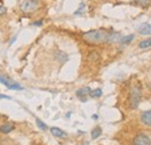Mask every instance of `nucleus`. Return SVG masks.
<instances>
[{
	"mask_svg": "<svg viewBox=\"0 0 151 145\" xmlns=\"http://www.w3.org/2000/svg\"><path fill=\"white\" fill-rule=\"evenodd\" d=\"M151 2V0H137V4L139 5V6H142V7H147V6H149Z\"/></svg>",
	"mask_w": 151,
	"mask_h": 145,
	"instance_id": "a211bd4d",
	"label": "nucleus"
},
{
	"mask_svg": "<svg viewBox=\"0 0 151 145\" xmlns=\"http://www.w3.org/2000/svg\"><path fill=\"white\" fill-rule=\"evenodd\" d=\"M102 95V90L101 88H96V90H92L91 93H90V96L93 98V99H96V98H100Z\"/></svg>",
	"mask_w": 151,
	"mask_h": 145,
	"instance_id": "2eb2a0df",
	"label": "nucleus"
},
{
	"mask_svg": "<svg viewBox=\"0 0 151 145\" xmlns=\"http://www.w3.org/2000/svg\"><path fill=\"white\" fill-rule=\"evenodd\" d=\"M92 117H93V118H94V120H96V118H98V115H93V116H92Z\"/></svg>",
	"mask_w": 151,
	"mask_h": 145,
	"instance_id": "393cba45",
	"label": "nucleus"
},
{
	"mask_svg": "<svg viewBox=\"0 0 151 145\" xmlns=\"http://www.w3.org/2000/svg\"><path fill=\"white\" fill-rule=\"evenodd\" d=\"M150 47H151V37L141 41L139 44H138V48L139 49H147V48H150Z\"/></svg>",
	"mask_w": 151,
	"mask_h": 145,
	"instance_id": "ddd939ff",
	"label": "nucleus"
},
{
	"mask_svg": "<svg viewBox=\"0 0 151 145\" xmlns=\"http://www.w3.org/2000/svg\"><path fill=\"white\" fill-rule=\"evenodd\" d=\"M56 58L59 60V63H60V64H64L65 62H68L69 56L65 54V52H63V51H58V52L56 54Z\"/></svg>",
	"mask_w": 151,
	"mask_h": 145,
	"instance_id": "9b49d317",
	"label": "nucleus"
},
{
	"mask_svg": "<svg viewBox=\"0 0 151 145\" xmlns=\"http://www.w3.org/2000/svg\"><path fill=\"white\" fill-rule=\"evenodd\" d=\"M101 134H102L101 128L95 127L94 129L92 130V132H91V137H92V139H96L98 137H100V136H101Z\"/></svg>",
	"mask_w": 151,
	"mask_h": 145,
	"instance_id": "4468645a",
	"label": "nucleus"
},
{
	"mask_svg": "<svg viewBox=\"0 0 151 145\" xmlns=\"http://www.w3.org/2000/svg\"><path fill=\"white\" fill-rule=\"evenodd\" d=\"M109 32L106 29H92L81 35V38L85 43L90 45H99L102 43H106L108 39Z\"/></svg>",
	"mask_w": 151,
	"mask_h": 145,
	"instance_id": "f257e3e1",
	"label": "nucleus"
},
{
	"mask_svg": "<svg viewBox=\"0 0 151 145\" xmlns=\"http://www.w3.org/2000/svg\"><path fill=\"white\" fill-rule=\"evenodd\" d=\"M36 124H37V127L41 129V130H43V131H45L47 129H48V127H47V124L45 123H43L40 118H36Z\"/></svg>",
	"mask_w": 151,
	"mask_h": 145,
	"instance_id": "f3484780",
	"label": "nucleus"
},
{
	"mask_svg": "<svg viewBox=\"0 0 151 145\" xmlns=\"http://www.w3.org/2000/svg\"><path fill=\"white\" fill-rule=\"evenodd\" d=\"M15 39H17V37L14 36V38H12V39H11V42H9V43H11V44H12V43H14V42H15Z\"/></svg>",
	"mask_w": 151,
	"mask_h": 145,
	"instance_id": "5701e85b",
	"label": "nucleus"
},
{
	"mask_svg": "<svg viewBox=\"0 0 151 145\" xmlns=\"http://www.w3.org/2000/svg\"><path fill=\"white\" fill-rule=\"evenodd\" d=\"M50 131H51V134L57 137V138H63V137H66L68 136V134L64 131V130H62V129H59V128L57 127H52L50 128Z\"/></svg>",
	"mask_w": 151,
	"mask_h": 145,
	"instance_id": "1a4fd4ad",
	"label": "nucleus"
},
{
	"mask_svg": "<svg viewBox=\"0 0 151 145\" xmlns=\"http://www.w3.org/2000/svg\"><path fill=\"white\" fill-rule=\"evenodd\" d=\"M88 60L92 63H98L100 60V54L96 51H91L88 54Z\"/></svg>",
	"mask_w": 151,
	"mask_h": 145,
	"instance_id": "f8f14e48",
	"label": "nucleus"
},
{
	"mask_svg": "<svg viewBox=\"0 0 151 145\" xmlns=\"http://www.w3.org/2000/svg\"><path fill=\"white\" fill-rule=\"evenodd\" d=\"M32 24H33V26H35V27H41V26L43 24V21H42V20H38V21H35V22H33Z\"/></svg>",
	"mask_w": 151,
	"mask_h": 145,
	"instance_id": "412c9836",
	"label": "nucleus"
},
{
	"mask_svg": "<svg viewBox=\"0 0 151 145\" xmlns=\"http://www.w3.org/2000/svg\"><path fill=\"white\" fill-rule=\"evenodd\" d=\"M13 130H14V126L12 123H9V122H6V123L0 126V132L1 134H9Z\"/></svg>",
	"mask_w": 151,
	"mask_h": 145,
	"instance_id": "9d476101",
	"label": "nucleus"
},
{
	"mask_svg": "<svg viewBox=\"0 0 151 145\" xmlns=\"http://www.w3.org/2000/svg\"><path fill=\"white\" fill-rule=\"evenodd\" d=\"M0 83L4 84L8 90H14V91H22V90H23V87H22L20 84L9 80V79H8L7 77H5V75H0Z\"/></svg>",
	"mask_w": 151,
	"mask_h": 145,
	"instance_id": "20e7f679",
	"label": "nucleus"
},
{
	"mask_svg": "<svg viewBox=\"0 0 151 145\" xmlns=\"http://www.w3.org/2000/svg\"><path fill=\"white\" fill-rule=\"evenodd\" d=\"M141 122L144 126L151 127V110H145L141 114Z\"/></svg>",
	"mask_w": 151,
	"mask_h": 145,
	"instance_id": "0eeeda50",
	"label": "nucleus"
},
{
	"mask_svg": "<svg viewBox=\"0 0 151 145\" xmlns=\"http://www.w3.org/2000/svg\"><path fill=\"white\" fill-rule=\"evenodd\" d=\"M141 99H142V90H141V86L135 84L132 85L130 92H129V107L132 109H136L139 106V102H141Z\"/></svg>",
	"mask_w": 151,
	"mask_h": 145,
	"instance_id": "f03ea898",
	"label": "nucleus"
},
{
	"mask_svg": "<svg viewBox=\"0 0 151 145\" xmlns=\"http://www.w3.org/2000/svg\"><path fill=\"white\" fill-rule=\"evenodd\" d=\"M134 38H135V35H132H132H128V36L121 37V38H120V42H121L122 44H129Z\"/></svg>",
	"mask_w": 151,
	"mask_h": 145,
	"instance_id": "dca6fc26",
	"label": "nucleus"
},
{
	"mask_svg": "<svg viewBox=\"0 0 151 145\" xmlns=\"http://www.w3.org/2000/svg\"><path fill=\"white\" fill-rule=\"evenodd\" d=\"M0 99H11L9 96H7V95H4V94H0Z\"/></svg>",
	"mask_w": 151,
	"mask_h": 145,
	"instance_id": "4be33fe9",
	"label": "nucleus"
},
{
	"mask_svg": "<svg viewBox=\"0 0 151 145\" xmlns=\"http://www.w3.org/2000/svg\"><path fill=\"white\" fill-rule=\"evenodd\" d=\"M137 32H138V34L144 35V36L151 35V24L150 23H142V24L138 27Z\"/></svg>",
	"mask_w": 151,
	"mask_h": 145,
	"instance_id": "6e6552de",
	"label": "nucleus"
},
{
	"mask_svg": "<svg viewBox=\"0 0 151 145\" xmlns=\"http://www.w3.org/2000/svg\"><path fill=\"white\" fill-rule=\"evenodd\" d=\"M84 8H85V4H84V2H81V4H80V6H79V8H78V11H76L75 12V14L76 15L80 14V13L84 11Z\"/></svg>",
	"mask_w": 151,
	"mask_h": 145,
	"instance_id": "aec40b11",
	"label": "nucleus"
},
{
	"mask_svg": "<svg viewBox=\"0 0 151 145\" xmlns=\"http://www.w3.org/2000/svg\"><path fill=\"white\" fill-rule=\"evenodd\" d=\"M6 13H7V8H6V6H5L4 4H1V2H0V17L5 15Z\"/></svg>",
	"mask_w": 151,
	"mask_h": 145,
	"instance_id": "6ab92c4d",
	"label": "nucleus"
},
{
	"mask_svg": "<svg viewBox=\"0 0 151 145\" xmlns=\"http://www.w3.org/2000/svg\"><path fill=\"white\" fill-rule=\"evenodd\" d=\"M91 91H92V90H91L88 86H86V87H81V88H79L78 91L76 92V95L80 99L81 102H86V101H87V96L90 95Z\"/></svg>",
	"mask_w": 151,
	"mask_h": 145,
	"instance_id": "423d86ee",
	"label": "nucleus"
},
{
	"mask_svg": "<svg viewBox=\"0 0 151 145\" xmlns=\"http://www.w3.org/2000/svg\"><path fill=\"white\" fill-rule=\"evenodd\" d=\"M40 8L38 0H21L20 2V11L24 14H32Z\"/></svg>",
	"mask_w": 151,
	"mask_h": 145,
	"instance_id": "7ed1b4c3",
	"label": "nucleus"
},
{
	"mask_svg": "<svg viewBox=\"0 0 151 145\" xmlns=\"http://www.w3.org/2000/svg\"><path fill=\"white\" fill-rule=\"evenodd\" d=\"M79 145H88V142H84L83 144H79Z\"/></svg>",
	"mask_w": 151,
	"mask_h": 145,
	"instance_id": "b1692460",
	"label": "nucleus"
},
{
	"mask_svg": "<svg viewBox=\"0 0 151 145\" xmlns=\"http://www.w3.org/2000/svg\"><path fill=\"white\" fill-rule=\"evenodd\" d=\"M132 145H151V139L144 134H138L134 137Z\"/></svg>",
	"mask_w": 151,
	"mask_h": 145,
	"instance_id": "39448f33",
	"label": "nucleus"
}]
</instances>
